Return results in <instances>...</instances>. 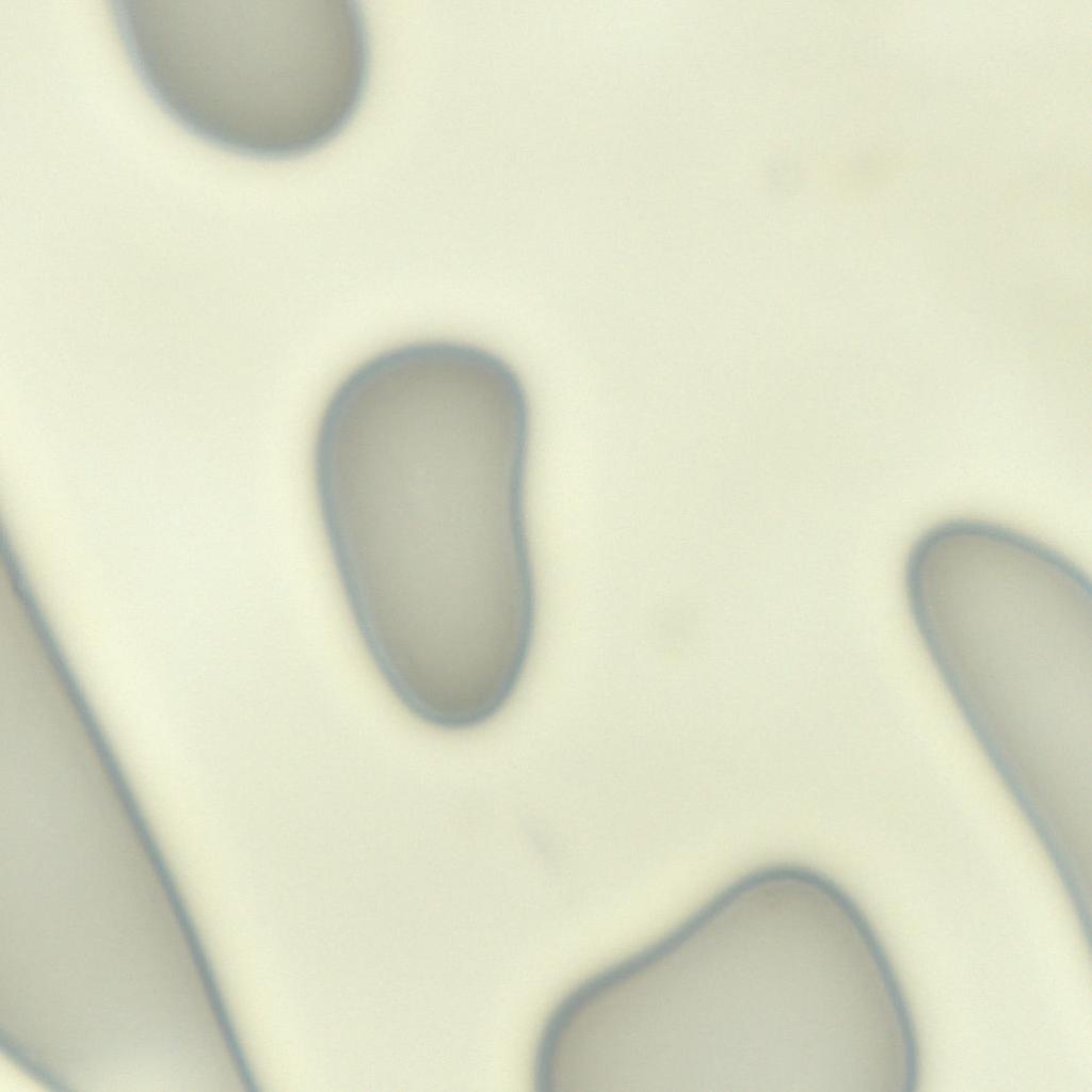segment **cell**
Segmentation results:
<instances>
[{
    "mask_svg": "<svg viewBox=\"0 0 1092 1092\" xmlns=\"http://www.w3.org/2000/svg\"><path fill=\"white\" fill-rule=\"evenodd\" d=\"M529 448L494 411L441 388L394 392L317 427L312 488L346 606L432 641L532 612Z\"/></svg>",
    "mask_w": 1092,
    "mask_h": 1092,
    "instance_id": "obj_2",
    "label": "cell"
},
{
    "mask_svg": "<svg viewBox=\"0 0 1092 1092\" xmlns=\"http://www.w3.org/2000/svg\"><path fill=\"white\" fill-rule=\"evenodd\" d=\"M110 13L155 103L236 155L316 150L366 90L368 31L353 0H111Z\"/></svg>",
    "mask_w": 1092,
    "mask_h": 1092,
    "instance_id": "obj_3",
    "label": "cell"
},
{
    "mask_svg": "<svg viewBox=\"0 0 1092 1092\" xmlns=\"http://www.w3.org/2000/svg\"><path fill=\"white\" fill-rule=\"evenodd\" d=\"M903 589L920 639L944 669L1089 657V575L1057 548L1005 524L953 517L929 527L909 549Z\"/></svg>",
    "mask_w": 1092,
    "mask_h": 1092,
    "instance_id": "obj_4",
    "label": "cell"
},
{
    "mask_svg": "<svg viewBox=\"0 0 1092 1092\" xmlns=\"http://www.w3.org/2000/svg\"><path fill=\"white\" fill-rule=\"evenodd\" d=\"M893 981L841 886L772 865L599 979L590 1033L624 1092L868 1091Z\"/></svg>",
    "mask_w": 1092,
    "mask_h": 1092,
    "instance_id": "obj_1",
    "label": "cell"
}]
</instances>
